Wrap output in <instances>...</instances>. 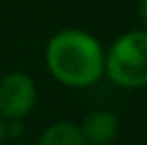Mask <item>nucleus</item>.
<instances>
[{
  "mask_svg": "<svg viewBox=\"0 0 147 145\" xmlns=\"http://www.w3.org/2000/svg\"><path fill=\"white\" fill-rule=\"evenodd\" d=\"M49 75L66 88H92L105 77V49L85 30L66 28L49 38L45 47Z\"/></svg>",
  "mask_w": 147,
  "mask_h": 145,
  "instance_id": "obj_1",
  "label": "nucleus"
},
{
  "mask_svg": "<svg viewBox=\"0 0 147 145\" xmlns=\"http://www.w3.org/2000/svg\"><path fill=\"white\" fill-rule=\"evenodd\" d=\"M105 75L124 90L147 88V30H130L105 53Z\"/></svg>",
  "mask_w": 147,
  "mask_h": 145,
  "instance_id": "obj_2",
  "label": "nucleus"
},
{
  "mask_svg": "<svg viewBox=\"0 0 147 145\" xmlns=\"http://www.w3.org/2000/svg\"><path fill=\"white\" fill-rule=\"evenodd\" d=\"M36 86L26 73H9L0 79V117L24 119L36 105Z\"/></svg>",
  "mask_w": 147,
  "mask_h": 145,
  "instance_id": "obj_3",
  "label": "nucleus"
},
{
  "mask_svg": "<svg viewBox=\"0 0 147 145\" xmlns=\"http://www.w3.org/2000/svg\"><path fill=\"white\" fill-rule=\"evenodd\" d=\"M88 145H109L119 132V119L109 109H96L77 124Z\"/></svg>",
  "mask_w": 147,
  "mask_h": 145,
  "instance_id": "obj_4",
  "label": "nucleus"
},
{
  "mask_svg": "<svg viewBox=\"0 0 147 145\" xmlns=\"http://www.w3.org/2000/svg\"><path fill=\"white\" fill-rule=\"evenodd\" d=\"M36 145H88L79 126L73 122H55L40 132Z\"/></svg>",
  "mask_w": 147,
  "mask_h": 145,
  "instance_id": "obj_5",
  "label": "nucleus"
},
{
  "mask_svg": "<svg viewBox=\"0 0 147 145\" xmlns=\"http://www.w3.org/2000/svg\"><path fill=\"white\" fill-rule=\"evenodd\" d=\"M4 132H7V139H19L24 134L22 119H9V122H4Z\"/></svg>",
  "mask_w": 147,
  "mask_h": 145,
  "instance_id": "obj_6",
  "label": "nucleus"
},
{
  "mask_svg": "<svg viewBox=\"0 0 147 145\" xmlns=\"http://www.w3.org/2000/svg\"><path fill=\"white\" fill-rule=\"evenodd\" d=\"M139 15H141V22L147 30V0H139Z\"/></svg>",
  "mask_w": 147,
  "mask_h": 145,
  "instance_id": "obj_7",
  "label": "nucleus"
},
{
  "mask_svg": "<svg viewBox=\"0 0 147 145\" xmlns=\"http://www.w3.org/2000/svg\"><path fill=\"white\" fill-rule=\"evenodd\" d=\"M7 141V132H4V119L0 117V145Z\"/></svg>",
  "mask_w": 147,
  "mask_h": 145,
  "instance_id": "obj_8",
  "label": "nucleus"
}]
</instances>
